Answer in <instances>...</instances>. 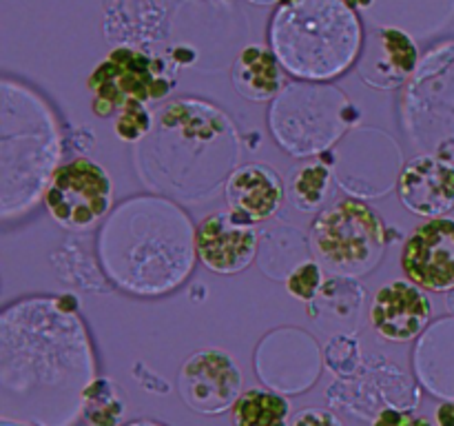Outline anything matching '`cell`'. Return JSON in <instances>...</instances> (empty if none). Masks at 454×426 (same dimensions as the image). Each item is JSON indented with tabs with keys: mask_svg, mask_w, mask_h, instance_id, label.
<instances>
[{
	"mask_svg": "<svg viewBox=\"0 0 454 426\" xmlns=\"http://www.w3.org/2000/svg\"><path fill=\"white\" fill-rule=\"evenodd\" d=\"M195 256V231L186 213L153 195L120 204L100 233L106 273L136 296H162L180 287Z\"/></svg>",
	"mask_w": 454,
	"mask_h": 426,
	"instance_id": "1",
	"label": "cell"
},
{
	"mask_svg": "<svg viewBox=\"0 0 454 426\" xmlns=\"http://www.w3.org/2000/svg\"><path fill=\"white\" fill-rule=\"evenodd\" d=\"M269 40L286 74L301 83H328L359 60L364 27L341 0H291L275 9Z\"/></svg>",
	"mask_w": 454,
	"mask_h": 426,
	"instance_id": "2",
	"label": "cell"
},
{
	"mask_svg": "<svg viewBox=\"0 0 454 426\" xmlns=\"http://www.w3.org/2000/svg\"><path fill=\"white\" fill-rule=\"evenodd\" d=\"M309 244L324 271L335 278H362L384 257L388 229L375 209L346 198L315 217Z\"/></svg>",
	"mask_w": 454,
	"mask_h": 426,
	"instance_id": "3",
	"label": "cell"
},
{
	"mask_svg": "<svg viewBox=\"0 0 454 426\" xmlns=\"http://www.w3.org/2000/svg\"><path fill=\"white\" fill-rule=\"evenodd\" d=\"M173 67L171 58L155 56L142 47H115L87 78L93 114L109 118L129 100L160 102L177 83Z\"/></svg>",
	"mask_w": 454,
	"mask_h": 426,
	"instance_id": "4",
	"label": "cell"
},
{
	"mask_svg": "<svg viewBox=\"0 0 454 426\" xmlns=\"http://www.w3.org/2000/svg\"><path fill=\"white\" fill-rule=\"evenodd\" d=\"M114 202V180L100 164L75 158L51 173L44 207L49 216L69 231L93 229L109 213Z\"/></svg>",
	"mask_w": 454,
	"mask_h": 426,
	"instance_id": "5",
	"label": "cell"
},
{
	"mask_svg": "<svg viewBox=\"0 0 454 426\" xmlns=\"http://www.w3.org/2000/svg\"><path fill=\"white\" fill-rule=\"evenodd\" d=\"M270 118L309 122L297 158L326 151L353 120V105L341 91L322 83L288 84L275 98Z\"/></svg>",
	"mask_w": 454,
	"mask_h": 426,
	"instance_id": "6",
	"label": "cell"
},
{
	"mask_svg": "<svg viewBox=\"0 0 454 426\" xmlns=\"http://www.w3.org/2000/svg\"><path fill=\"white\" fill-rule=\"evenodd\" d=\"M244 375L233 358L222 349H200L184 359L177 390L186 406L200 415H222L244 393Z\"/></svg>",
	"mask_w": 454,
	"mask_h": 426,
	"instance_id": "7",
	"label": "cell"
},
{
	"mask_svg": "<svg viewBox=\"0 0 454 426\" xmlns=\"http://www.w3.org/2000/svg\"><path fill=\"white\" fill-rule=\"evenodd\" d=\"M402 269L417 287L433 293L454 291V220L430 217L415 229L402 251Z\"/></svg>",
	"mask_w": 454,
	"mask_h": 426,
	"instance_id": "8",
	"label": "cell"
},
{
	"mask_svg": "<svg viewBox=\"0 0 454 426\" xmlns=\"http://www.w3.org/2000/svg\"><path fill=\"white\" fill-rule=\"evenodd\" d=\"M257 231L233 213L217 211L195 229V253L208 271L220 275L242 273L257 256Z\"/></svg>",
	"mask_w": 454,
	"mask_h": 426,
	"instance_id": "9",
	"label": "cell"
},
{
	"mask_svg": "<svg viewBox=\"0 0 454 426\" xmlns=\"http://www.w3.org/2000/svg\"><path fill=\"white\" fill-rule=\"evenodd\" d=\"M433 320V302L424 288L411 280H395L384 284L372 297L371 324L384 340L403 342L415 340L426 331Z\"/></svg>",
	"mask_w": 454,
	"mask_h": 426,
	"instance_id": "10",
	"label": "cell"
},
{
	"mask_svg": "<svg viewBox=\"0 0 454 426\" xmlns=\"http://www.w3.org/2000/svg\"><path fill=\"white\" fill-rule=\"evenodd\" d=\"M419 62L415 38L397 27H375L371 40L364 43L357 60V74L377 89L399 87Z\"/></svg>",
	"mask_w": 454,
	"mask_h": 426,
	"instance_id": "11",
	"label": "cell"
},
{
	"mask_svg": "<svg viewBox=\"0 0 454 426\" xmlns=\"http://www.w3.org/2000/svg\"><path fill=\"white\" fill-rule=\"evenodd\" d=\"M397 189L415 216L443 217L454 207V167L434 155H417L399 173Z\"/></svg>",
	"mask_w": 454,
	"mask_h": 426,
	"instance_id": "12",
	"label": "cell"
},
{
	"mask_svg": "<svg viewBox=\"0 0 454 426\" xmlns=\"http://www.w3.org/2000/svg\"><path fill=\"white\" fill-rule=\"evenodd\" d=\"M284 185L278 173L264 164H244L235 169L224 185L231 213L247 225L270 220L284 202Z\"/></svg>",
	"mask_w": 454,
	"mask_h": 426,
	"instance_id": "13",
	"label": "cell"
},
{
	"mask_svg": "<svg viewBox=\"0 0 454 426\" xmlns=\"http://www.w3.org/2000/svg\"><path fill=\"white\" fill-rule=\"evenodd\" d=\"M167 36L162 0H105V38L118 47H145Z\"/></svg>",
	"mask_w": 454,
	"mask_h": 426,
	"instance_id": "14",
	"label": "cell"
},
{
	"mask_svg": "<svg viewBox=\"0 0 454 426\" xmlns=\"http://www.w3.org/2000/svg\"><path fill=\"white\" fill-rule=\"evenodd\" d=\"M284 67L279 65L273 49L264 44H248L239 49L233 67H231V80L235 91L251 102H266L278 98L282 91Z\"/></svg>",
	"mask_w": 454,
	"mask_h": 426,
	"instance_id": "15",
	"label": "cell"
},
{
	"mask_svg": "<svg viewBox=\"0 0 454 426\" xmlns=\"http://www.w3.org/2000/svg\"><path fill=\"white\" fill-rule=\"evenodd\" d=\"M368 13L375 27H397L411 36H428L450 20L454 0H375Z\"/></svg>",
	"mask_w": 454,
	"mask_h": 426,
	"instance_id": "16",
	"label": "cell"
},
{
	"mask_svg": "<svg viewBox=\"0 0 454 426\" xmlns=\"http://www.w3.org/2000/svg\"><path fill=\"white\" fill-rule=\"evenodd\" d=\"M291 417V402L266 389L244 390L231 408L233 426H288Z\"/></svg>",
	"mask_w": 454,
	"mask_h": 426,
	"instance_id": "17",
	"label": "cell"
},
{
	"mask_svg": "<svg viewBox=\"0 0 454 426\" xmlns=\"http://www.w3.org/2000/svg\"><path fill=\"white\" fill-rule=\"evenodd\" d=\"M80 413L89 426H120L127 415V399L111 377H93L82 390Z\"/></svg>",
	"mask_w": 454,
	"mask_h": 426,
	"instance_id": "18",
	"label": "cell"
},
{
	"mask_svg": "<svg viewBox=\"0 0 454 426\" xmlns=\"http://www.w3.org/2000/svg\"><path fill=\"white\" fill-rule=\"evenodd\" d=\"M331 180V169L324 162H310L304 164V167H297L291 173V180H288V202L301 213L315 211L326 200Z\"/></svg>",
	"mask_w": 454,
	"mask_h": 426,
	"instance_id": "19",
	"label": "cell"
},
{
	"mask_svg": "<svg viewBox=\"0 0 454 426\" xmlns=\"http://www.w3.org/2000/svg\"><path fill=\"white\" fill-rule=\"evenodd\" d=\"M115 136L124 142H140L142 138L149 136L153 129V115L145 102L129 100L122 109L115 114Z\"/></svg>",
	"mask_w": 454,
	"mask_h": 426,
	"instance_id": "20",
	"label": "cell"
},
{
	"mask_svg": "<svg viewBox=\"0 0 454 426\" xmlns=\"http://www.w3.org/2000/svg\"><path fill=\"white\" fill-rule=\"evenodd\" d=\"M324 287L322 266L315 260L301 262L286 275V291L301 302H313Z\"/></svg>",
	"mask_w": 454,
	"mask_h": 426,
	"instance_id": "21",
	"label": "cell"
},
{
	"mask_svg": "<svg viewBox=\"0 0 454 426\" xmlns=\"http://www.w3.org/2000/svg\"><path fill=\"white\" fill-rule=\"evenodd\" d=\"M372 426H434L428 417L415 415L408 408H384L372 417Z\"/></svg>",
	"mask_w": 454,
	"mask_h": 426,
	"instance_id": "22",
	"label": "cell"
},
{
	"mask_svg": "<svg viewBox=\"0 0 454 426\" xmlns=\"http://www.w3.org/2000/svg\"><path fill=\"white\" fill-rule=\"evenodd\" d=\"M288 426H344L340 417L326 408H301L291 417Z\"/></svg>",
	"mask_w": 454,
	"mask_h": 426,
	"instance_id": "23",
	"label": "cell"
},
{
	"mask_svg": "<svg viewBox=\"0 0 454 426\" xmlns=\"http://www.w3.org/2000/svg\"><path fill=\"white\" fill-rule=\"evenodd\" d=\"M434 422H437V426H454V399H448L437 408Z\"/></svg>",
	"mask_w": 454,
	"mask_h": 426,
	"instance_id": "24",
	"label": "cell"
},
{
	"mask_svg": "<svg viewBox=\"0 0 454 426\" xmlns=\"http://www.w3.org/2000/svg\"><path fill=\"white\" fill-rule=\"evenodd\" d=\"M437 158L443 160V162H448L450 167H454V140H446L442 146H439Z\"/></svg>",
	"mask_w": 454,
	"mask_h": 426,
	"instance_id": "25",
	"label": "cell"
},
{
	"mask_svg": "<svg viewBox=\"0 0 454 426\" xmlns=\"http://www.w3.org/2000/svg\"><path fill=\"white\" fill-rule=\"evenodd\" d=\"M341 3L348 4L350 9H355V12H371L375 0H341Z\"/></svg>",
	"mask_w": 454,
	"mask_h": 426,
	"instance_id": "26",
	"label": "cell"
},
{
	"mask_svg": "<svg viewBox=\"0 0 454 426\" xmlns=\"http://www.w3.org/2000/svg\"><path fill=\"white\" fill-rule=\"evenodd\" d=\"M124 426H167L162 422H155V420H136L131 424H124Z\"/></svg>",
	"mask_w": 454,
	"mask_h": 426,
	"instance_id": "27",
	"label": "cell"
},
{
	"mask_svg": "<svg viewBox=\"0 0 454 426\" xmlns=\"http://www.w3.org/2000/svg\"><path fill=\"white\" fill-rule=\"evenodd\" d=\"M247 3L257 4V7H269V4H279L282 0H247Z\"/></svg>",
	"mask_w": 454,
	"mask_h": 426,
	"instance_id": "28",
	"label": "cell"
}]
</instances>
